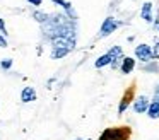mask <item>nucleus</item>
Instances as JSON below:
<instances>
[{"label":"nucleus","instance_id":"1","mask_svg":"<svg viewBox=\"0 0 159 140\" xmlns=\"http://www.w3.org/2000/svg\"><path fill=\"white\" fill-rule=\"evenodd\" d=\"M132 137V128L127 125L121 126H108L99 133L98 140H130Z\"/></svg>","mask_w":159,"mask_h":140},{"label":"nucleus","instance_id":"2","mask_svg":"<svg viewBox=\"0 0 159 140\" xmlns=\"http://www.w3.org/2000/svg\"><path fill=\"white\" fill-rule=\"evenodd\" d=\"M74 48H75V38H69V36L52 38V50H65L70 53Z\"/></svg>","mask_w":159,"mask_h":140},{"label":"nucleus","instance_id":"3","mask_svg":"<svg viewBox=\"0 0 159 140\" xmlns=\"http://www.w3.org/2000/svg\"><path fill=\"white\" fill-rule=\"evenodd\" d=\"M134 99H135V82H132L130 87L123 92V96H121V99H120V104H118V115H123V113L128 109V106L134 102Z\"/></svg>","mask_w":159,"mask_h":140},{"label":"nucleus","instance_id":"4","mask_svg":"<svg viewBox=\"0 0 159 140\" xmlns=\"http://www.w3.org/2000/svg\"><path fill=\"white\" fill-rule=\"evenodd\" d=\"M120 27V22H118L115 17H106L101 24V29H99V38H106L110 34H113L115 31Z\"/></svg>","mask_w":159,"mask_h":140},{"label":"nucleus","instance_id":"5","mask_svg":"<svg viewBox=\"0 0 159 140\" xmlns=\"http://www.w3.org/2000/svg\"><path fill=\"white\" fill-rule=\"evenodd\" d=\"M135 58L142 61V63H147V61H152V48L145 43H140L135 46Z\"/></svg>","mask_w":159,"mask_h":140},{"label":"nucleus","instance_id":"6","mask_svg":"<svg viewBox=\"0 0 159 140\" xmlns=\"http://www.w3.org/2000/svg\"><path fill=\"white\" fill-rule=\"evenodd\" d=\"M149 104H151V101H149L147 96H139V97L134 99V102H132V108H134V113L142 115V113L147 111Z\"/></svg>","mask_w":159,"mask_h":140},{"label":"nucleus","instance_id":"7","mask_svg":"<svg viewBox=\"0 0 159 140\" xmlns=\"http://www.w3.org/2000/svg\"><path fill=\"white\" fill-rule=\"evenodd\" d=\"M52 3H57V5H60L63 10H65V14L70 17L72 20H75L77 19V14H75V10H74V7H72V3L69 2V0H50Z\"/></svg>","mask_w":159,"mask_h":140},{"label":"nucleus","instance_id":"8","mask_svg":"<svg viewBox=\"0 0 159 140\" xmlns=\"http://www.w3.org/2000/svg\"><path fill=\"white\" fill-rule=\"evenodd\" d=\"M135 68V58L132 56H123L121 58V65H120V72L125 75H128L130 72H134Z\"/></svg>","mask_w":159,"mask_h":140},{"label":"nucleus","instance_id":"9","mask_svg":"<svg viewBox=\"0 0 159 140\" xmlns=\"http://www.w3.org/2000/svg\"><path fill=\"white\" fill-rule=\"evenodd\" d=\"M36 99H38V94H36V91L33 87L26 85L21 91V101L22 102H33V101H36Z\"/></svg>","mask_w":159,"mask_h":140},{"label":"nucleus","instance_id":"10","mask_svg":"<svg viewBox=\"0 0 159 140\" xmlns=\"http://www.w3.org/2000/svg\"><path fill=\"white\" fill-rule=\"evenodd\" d=\"M140 17L145 20V22H152V2H144L140 9Z\"/></svg>","mask_w":159,"mask_h":140},{"label":"nucleus","instance_id":"11","mask_svg":"<svg viewBox=\"0 0 159 140\" xmlns=\"http://www.w3.org/2000/svg\"><path fill=\"white\" fill-rule=\"evenodd\" d=\"M145 115H147L151 120H157V118H159V102L151 101V104H149V108H147V111H145Z\"/></svg>","mask_w":159,"mask_h":140},{"label":"nucleus","instance_id":"12","mask_svg":"<svg viewBox=\"0 0 159 140\" xmlns=\"http://www.w3.org/2000/svg\"><path fill=\"white\" fill-rule=\"evenodd\" d=\"M111 61H113L111 55L110 53H104V55H101V56L94 61V67H96V68H103V67H106V65H111Z\"/></svg>","mask_w":159,"mask_h":140},{"label":"nucleus","instance_id":"13","mask_svg":"<svg viewBox=\"0 0 159 140\" xmlns=\"http://www.w3.org/2000/svg\"><path fill=\"white\" fill-rule=\"evenodd\" d=\"M142 72H147V74H157L159 72V63L156 60L147 61V63L142 65Z\"/></svg>","mask_w":159,"mask_h":140},{"label":"nucleus","instance_id":"14","mask_svg":"<svg viewBox=\"0 0 159 140\" xmlns=\"http://www.w3.org/2000/svg\"><path fill=\"white\" fill-rule=\"evenodd\" d=\"M33 17H34V20H36V22L45 24L46 20H48L50 14H46V12H33Z\"/></svg>","mask_w":159,"mask_h":140},{"label":"nucleus","instance_id":"15","mask_svg":"<svg viewBox=\"0 0 159 140\" xmlns=\"http://www.w3.org/2000/svg\"><path fill=\"white\" fill-rule=\"evenodd\" d=\"M151 48H152V60L157 61L159 60V41H156L154 46H151Z\"/></svg>","mask_w":159,"mask_h":140},{"label":"nucleus","instance_id":"16","mask_svg":"<svg viewBox=\"0 0 159 140\" xmlns=\"http://www.w3.org/2000/svg\"><path fill=\"white\" fill-rule=\"evenodd\" d=\"M12 63H14L12 58H7V60H4L2 63H0V67H2V70H9V68L12 67Z\"/></svg>","mask_w":159,"mask_h":140},{"label":"nucleus","instance_id":"17","mask_svg":"<svg viewBox=\"0 0 159 140\" xmlns=\"http://www.w3.org/2000/svg\"><path fill=\"white\" fill-rule=\"evenodd\" d=\"M0 34L7 36V27H5V22H4V19H2V17H0Z\"/></svg>","mask_w":159,"mask_h":140},{"label":"nucleus","instance_id":"18","mask_svg":"<svg viewBox=\"0 0 159 140\" xmlns=\"http://www.w3.org/2000/svg\"><path fill=\"white\" fill-rule=\"evenodd\" d=\"M152 101L159 102V84L156 85V89H154V97H152Z\"/></svg>","mask_w":159,"mask_h":140},{"label":"nucleus","instance_id":"19","mask_svg":"<svg viewBox=\"0 0 159 140\" xmlns=\"http://www.w3.org/2000/svg\"><path fill=\"white\" fill-rule=\"evenodd\" d=\"M0 48H7V39L4 34H0Z\"/></svg>","mask_w":159,"mask_h":140},{"label":"nucleus","instance_id":"20","mask_svg":"<svg viewBox=\"0 0 159 140\" xmlns=\"http://www.w3.org/2000/svg\"><path fill=\"white\" fill-rule=\"evenodd\" d=\"M28 3H31V5H34V7H39L43 3V0H28Z\"/></svg>","mask_w":159,"mask_h":140},{"label":"nucleus","instance_id":"21","mask_svg":"<svg viewBox=\"0 0 159 140\" xmlns=\"http://www.w3.org/2000/svg\"><path fill=\"white\" fill-rule=\"evenodd\" d=\"M74 140H89V138H80V137H79V138H74Z\"/></svg>","mask_w":159,"mask_h":140},{"label":"nucleus","instance_id":"22","mask_svg":"<svg viewBox=\"0 0 159 140\" xmlns=\"http://www.w3.org/2000/svg\"><path fill=\"white\" fill-rule=\"evenodd\" d=\"M157 31H159V22H157Z\"/></svg>","mask_w":159,"mask_h":140}]
</instances>
